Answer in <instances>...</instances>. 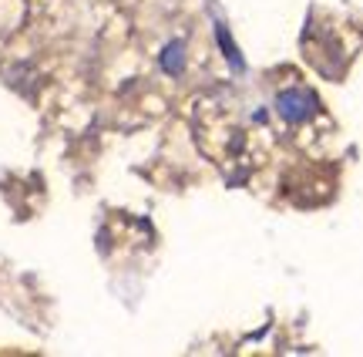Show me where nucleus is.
<instances>
[{
	"instance_id": "nucleus-2",
	"label": "nucleus",
	"mask_w": 363,
	"mask_h": 357,
	"mask_svg": "<svg viewBox=\"0 0 363 357\" xmlns=\"http://www.w3.org/2000/svg\"><path fill=\"white\" fill-rule=\"evenodd\" d=\"M158 65H162V71L165 75H172V78H179L182 71H185V40H169L165 48H162V54H158Z\"/></svg>"
},
{
	"instance_id": "nucleus-1",
	"label": "nucleus",
	"mask_w": 363,
	"mask_h": 357,
	"mask_svg": "<svg viewBox=\"0 0 363 357\" xmlns=\"http://www.w3.org/2000/svg\"><path fill=\"white\" fill-rule=\"evenodd\" d=\"M276 115L286 121V125H306V121L316 115V94L303 84H289L276 94Z\"/></svg>"
},
{
	"instance_id": "nucleus-3",
	"label": "nucleus",
	"mask_w": 363,
	"mask_h": 357,
	"mask_svg": "<svg viewBox=\"0 0 363 357\" xmlns=\"http://www.w3.org/2000/svg\"><path fill=\"white\" fill-rule=\"evenodd\" d=\"M216 40H219L222 54H225V61L235 67V71H242V54H239V48H235V40L229 38V31H225V24H216Z\"/></svg>"
}]
</instances>
